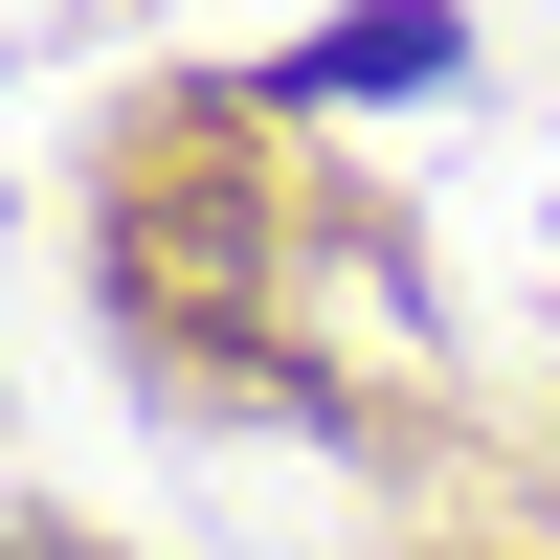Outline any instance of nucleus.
I'll use <instances>...</instances> for the list:
<instances>
[{
	"mask_svg": "<svg viewBox=\"0 0 560 560\" xmlns=\"http://www.w3.org/2000/svg\"><path fill=\"white\" fill-rule=\"evenodd\" d=\"M292 90H448V0H382V23L292 45Z\"/></svg>",
	"mask_w": 560,
	"mask_h": 560,
	"instance_id": "1",
	"label": "nucleus"
}]
</instances>
